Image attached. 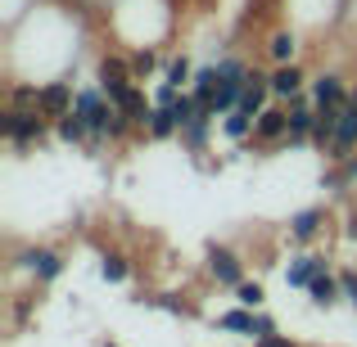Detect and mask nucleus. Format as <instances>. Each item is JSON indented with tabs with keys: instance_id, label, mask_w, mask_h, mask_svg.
<instances>
[{
	"instance_id": "1",
	"label": "nucleus",
	"mask_w": 357,
	"mask_h": 347,
	"mask_svg": "<svg viewBox=\"0 0 357 347\" xmlns=\"http://www.w3.org/2000/svg\"><path fill=\"white\" fill-rule=\"evenodd\" d=\"M0 131H5V140H9L14 154H32V149H41L45 140L54 136V122L45 118L41 108H32V113H23V108H5Z\"/></svg>"
},
{
	"instance_id": "2",
	"label": "nucleus",
	"mask_w": 357,
	"mask_h": 347,
	"mask_svg": "<svg viewBox=\"0 0 357 347\" xmlns=\"http://www.w3.org/2000/svg\"><path fill=\"white\" fill-rule=\"evenodd\" d=\"M204 275L218 289H236L244 280V257L231 243H204Z\"/></svg>"
},
{
	"instance_id": "3",
	"label": "nucleus",
	"mask_w": 357,
	"mask_h": 347,
	"mask_svg": "<svg viewBox=\"0 0 357 347\" xmlns=\"http://www.w3.org/2000/svg\"><path fill=\"white\" fill-rule=\"evenodd\" d=\"M136 81V72H131V54H122V50H105L96 59V86L105 90L109 99H118L122 90Z\"/></svg>"
},
{
	"instance_id": "4",
	"label": "nucleus",
	"mask_w": 357,
	"mask_h": 347,
	"mask_svg": "<svg viewBox=\"0 0 357 347\" xmlns=\"http://www.w3.org/2000/svg\"><path fill=\"white\" fill-rule=\"evenodd\" d=\"M18 266L27 271V280H32V289H45V284H54V280L63 275V266H68V257H63V248H50V243H41V248H27Z\"/></svg>"
},
{
	"instance_id": "5",
	"label": "nucleus",
	"mask_w": 357,
	"mask_h": 347,
	"mask_svg": "<svg viewBox=\"0 0 357 347\" xmlns=\"http://www.w3.org/2000/svg\"><path fill=\"white\" fill-rule=\"evenodd\" d=\"M307 95H312L317 108H344L349 95H353V81L344 77L340 68H321V72H312V81H307Z\"/></svg>"
},
{
	"instance_id": "6",
	"label": "nucleus",
	"mask_w": 357,
	"mask_h": 347,
	"mask_svg": "<svg viewBox=\"0 0 357 347\" xmlns=\"http://www.w3.org/2000/svg\"><path fill=\"white\" fill-rule=\"evenodd\" d=\"M326 226H331V208H321V203H312V208H298L294 217H289V243H298V248H312L317 239L326 234Z\"/></svg>"
},
{
	"instance_id": "7",
	"label": "nucleus",
	"mask_w": 357,
	"mask_h": 347,
	"mask_svg": "<svg viewBox=\"0 0 357 347\" xmlns=\"http://www.w3.org/2000/svg\"><path fill=\"white\" fill-rule=\"evenodd\" d=\"M321 271H335V261L326 257V252H317V248H298L294 257L285 261V284H289V289H303V293H307V284H312Z\"/></svg>"
},
{
	"instance_id": "8",
	"label": "nucleus",
	"mask_w": 357,
	"mask_h": 347,
	"mask_svg": "<svg viewBox=\"0 0 357 347\" xmlns=\"http://www.w3.org/2000/svg\"><path fill=\"white\" fill-rule=\"evenodd\" d=\"M307 81H312V72H307L303 59H289V63H271V95L285 104V99L303 95Z\"/></svg>"
},
{
	"instance_id": "9",
	"label": "nucleus",
	"mask_w": 357,
	"mask_h": 347,
	"mask_svg": "<svg viewBox=\"0 0 357 347\" xmlns=\"http://www.w3.org/2000/svg\"><path fill=\"white\" fill-rule=\"evenodd\" d=\"M73 99H77V90H73V81H68V77L45 81V86H41V113L54 122V118L73 113Z\"/></svg>"
},
{
	"instance_id": "10",
	"label": "nucleus",
	"mask_w": 357,
	"mask_h": 347,
	"mask_svg": "<svg viewBox=\"0 0 357 347\" xmlns=\"http://www.w3.org/2000/svg\"><path fill=\"white\" fill-rule=\"evenodd\" d=\"M307 302L317 307V312H331V307L344 302V284H340V271H321V275L307 284Z\"/></svg>"
},
{
	"instance_id": "11",
	"label": "nucleus",
	"mask_w": 357,
	"mask_h": 347,
	"mask_svg": "<svg viewBox=\"0 0 357 347\" xmlns=\"http://www.w3.org/2000/svg\"><path fill=\"white\" fill-rule=\"evenodd\" d=\"M271 99H276V95H271V72L253 68V72H249V86H244V95H240V108H244V113H253V118H258L262 108L271 104Z\"/></svg>"
},
{
	"instance_id": "12",
	"label": "nucleus",
	"mask_w": 357,
	"mask_h": 347,
	"mask_svg": "<svg viewBox=\"0 0 357 347\" xmlns=\"http://www.w3.org/2000/svg\"><path fill=\"white\" fill-rule=\"evenodd\" d=\"M213 127H218V118H213L208 108H204L199 118H190V122H185V127H181V136H176V140H181V149H185V154H204V149H208V136H213Z\"/></svg>"
},
{
	"instance_id": "13",
	"label": "nucleus",
	"mask_w": 357,
	"mask_h": 347,
	"mask_svg": "<svg viewBox=\"0 0 357 347\" xmlns=\"http://www.w3.org/2000/svg\"><path fill=\"white\" fill-rule=\"evenodd\" d=\"M262 50H267L271 63H289V59H298V50H303V45H298V32H294V27H276V32L267 36V45H262Z\"/></svg>"
},
{
	"instance_id": "14",
	"label": "nucleus",
	"mask_w": 357,
	"mask_h": 347,
	"mask_svg": "<svg viewBox=\"0 0 357 347\" xmlns=\"http://www.w3.org/2000/svg\"><path fill=\"white\" fill-rule=\"evenodd\" d=\"M54 140L73 149H91V127L77 113H63V118H54Z\"/></svg>"
},
{
	"instance_id": "15",
	"label": "nucleus",
	"mask_w": 357,
	"mask_h": 347,
	"mask_svg": "<svg viewBox=\"0 0 357 347\" xmlns=\"http://www.w3.org/2000/svg\"><path fill=\"white\" fill-rule=\"evenodd\" d=\"M127 54H131V72H136V81H149L154 72H163V63H167V54L154 50V45H136V50H127Z\"/></svg>"
},
{
	"instance_id": "16",
	"label": "nucleus",
	"mask_w": 357,
	"mask_h": 347,
	"mask_svg": "<svg viewBox=\"0 0 357 347\" xmlns=\"http://www.w3.org/2000/svg\"><path fill=\"white\" fill-rule=\"evenodd\" d=\"M253 127H258V118L244 113V108H231V113L222 118V136H227L231 145H249V140H253Z\"/></svg>"
},
{
	"instance_id": "17",
	"label": "nucleus",
	"mask_w": 357,
	"mask_h": 347,
	"mask_svg": "<svg viewBox=\"0 0 357 347\" xmlns=\"http://www.w3.org/2000/svg\"><path fill=\"white\" fill-rule=\"evenodd\" d=\"M100 280H105V284H127V280H131L127 252H118V248H105V252H100Z\"/></svg>"
},
{
	"instance_id": "18",
	"label": "nucleus",
	"mask_w": 357,
	"mask_h": 347,
	"mask_svg": "<svg viewBox=\"0 0 357 347\" xmlns=\"http://www.w3.org/2000/svg\"><path fill=\"white\" fill-rule=\"evenodd\" d=\"M158 77L172 81V86H181V90H190V81H195V63H190V54H185V50L167 54V63H163V72H158Z\"/></svg>"
},
{
	"instance_id": "19",
	"label": "nucleus",
	"mask_w": 357,
	"mask_h": 347,
	"mask_svg": "<svg viewBox=\"0 0 357 347\" xmlns=\"http://www.w3.org/2000/svg\"><path fill=\"white\" fill-rule=\"evenodd\" d=\"M335 131H340V108H317V122H312V149H331L335 145Z\"/></svg>"
},
{
	"instance_id": "20",
	"label": "nucleus",
	"mask_w": 357,
	"mask_h": 347,
	"mask_svg": "<svg viewBox=\"0 0 357 347\" xmlns=\"http://www.w3.org/2000/svg\"><path fill=\"white\" fill-rule=\"evenodd\" d=\"M145 136L149 140H176V136H181V118H176V108H154Z\"/></svg>"
},
{
	"instance_id": "21",
	"label": "nucleus",
	"mask_w": 357,
	"mask_h": 347,
	"mask_svg": "<svg viewBox=\"0 0 357 347\" xmlns=\"http://www.w3.org/2000/svg\"><path fill=\"white\" fill-rule=\"evenodd\" d=\"M218 330H227V334H240V339H249L253 334V307H227V312L218 316Z\"/></svg>"
},
{
	"instance_id": "22",
	"label": "nucleus",
	"mask_w": 357,
	"mask_h": 347,
	"mask_svg": "<svg viewBox=\"0 0 357 347\" xmlns=\"http://www.w3.org/2000/svg\"><path fill=\"white\" fill-rule=\"evenodd\" d=\"M5 108H23V113L41 108V86H36V81H14L9 95H5Z\"/></svg>"
},
{
	"instance_id": "23",
	"label": "nucleus",
	"mask_w": 357,
	"mask_h": 347,
	"mask_svg": "<svg viewBox=\"0 0 357 347\" xmlns=\"http://www.w3.org/2000/svg\"><path fill=\"white\" fill-rule=\"evenodd\" d=\"M231 293H236L240 307H253V312H258V307H267V284H262V280H249V275H244Z\"/></svg>"
},
{
	"instance_id": "24",
	"label": "nucleus",
	"mask_w": 357,
	"mask_h": 347,
	"mask_svg": "<svg viewBox=\"0 0 357 347\" xmlns=\"http://www.w3.org/2000/svg\"><path fill=\"white\" fill-rule=\"evenodd\" d=\"M190 90H195V99H199V104H208V99L218 95V63H204V68H195Z\"/></svg>"
},
{
	"instance_id": "25",
	"label": "nucleus",
	"mask_w": 357,
	"mask_h": 347,
	"mask_svg": "<svg viewBox=\"0 0 357 347\" xmlns=\"http://www.w3.org/2000/svg\"><path fill=\"white\" fill-rule=\"evenodd\" d=\"M136 302H149V307H158V312L176 316V321H185V316L195 312L190 302H181V298H172V293H158V298H136Z\"/></svg>"
},
{
	"instance_id": "26",
	"label": "nucleus",
	"mask_w": 357,
	"mask_h": 347,
	"mask_svg": "<svg viewBox=\"0 0 357 347\" xmlns=\"http://www.w3.org/2000/svg\"><path fill=\"white\" fill-rule=\"evenodd\" d=\"M271 334H280V325H276V316L271 312H253V334H249V343H258V339H271Z\"/></svg>"
},
{
	"instance_id": "27",
	"label": "nucleus",
	"mask_w": 357,
	"mask_h": 347,
	"mask_svg": "<svg viewBox=\"0 0 357 347\" xmlns=\"http://www.w3.org/2000/svg\"><path fill=\"white\" fill-rule=\"evenodd\" d=\"M149 95H154V104H158V108H172V104H176V95H181V86H172V81L158 77V86L149 90Z\"/></svg>"
},
{
	"instance_id": "28",
	"label": "nucleus",
	"mask_w": 357,
	"mask_h": 347,
	"mask_svg": "<svg viewBox=\"0 0 357 347\" xmlns=\"http://www.w3.org/2000/svg\"><path fill=\"white\" fill-rule=\"evenodd\" d=\"M344 234H349V243H357V203H349V212H344Z\"/></svg>"
},
{
	"instance_id": "29",
	"label": "nucleus",
	"mask_w": 357,
	"mask_h": 347,
	"mask_svg": "<svg viewBox=\"0 0 357 347\" xmlns=\"http://www.w3.org/2000/svg\"><path fill=\"white\" fill-rule=\"evenodd\" d=\"M253 347H298V343L289 339V334H271V339H258Z\"/></svg>"
},
{
	"instance_id": "30",
	"label": "nucleus",
	"mask_w": 357,
	"mask_h": 347,
	"mask_svg": "<svg viewBox=\"0 0 357 347\" xmlns=\"http://www.w3.org/2000/svg\"><path fill=\"white\" fill-rule=\"evenodd\" d=\"M100 347H122V343H114V339H105V343H100Z\"/></svg>"
},
{
	"instance_id": "31",
	"label": "nucleus",
	"mask_w": 357,
	"mask_h": 347,
	"mask_svg": "<svg viewBox=\"0 0 357 347\" xmlns=\"http://www.w3.org/2000/svg\"><path fill=\"white\" fill-rule=\"evenodd\" d=\"M349 99H353V104H357V81H353V95H349Z\"/></svg>"
}]
</instances>
